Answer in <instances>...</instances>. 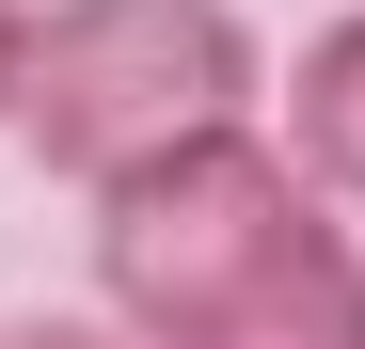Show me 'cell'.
<instances>
[{
  "label": "cell",
  "mask_w": 365,
  "mask_h": 349,
  "mask_svg": "<svg viewBox=\"0 0 365 349\" xmlns=\"http://www.w3.org/2000/svg\"><path fill=\"white\" fill-rule=\"evenodd\" d=\"M349 254L365 222L302 191V159L270 127H207L96 191V318L143 349H270Z\"/></svg>",
  "instance_id": "6da1fadb"
},
{
  "label": "cell",
  "mask_w": 365,
  "mask_h": 349,
  "mask_svg": "<svg viewBox=\"0 0 365 349\" xmlns=\"http://www.w3.org/2000/svg\"><path fill=\"white\" fill-rule=\"evenodd\" d=\"M255 32H238V0H32V64H16V143L48 174H143L207 127H255Z\"/></svg>",
  "instance_id": "7a4b0ae2"
},
{
  "label": "cell",
  "mask_w": 365,
  "mask_h": 349,
  "mask_svg": "<svg viewBox=\"0 0 365 349\" xmlns=\"http://www.w3.org/2000/svg\"><path fill=\"white\" fill-rule=\"evenodd\" d=\"M286 159H302V191L334 222H365V0L302 32V64H286Z\"/></svg>",
  "instance_id": "3957f363"
},
{
  "label": "cell",
  "mask_w": 365,
  "mask_h": 349,
  "mask_svg": "<svg viewBox=\"0 0 365 349\" xmlns=\"http://www.w3.org/2000/svg\"><path fill=\"white\" fill-rule=\"evenodd\" d=\"M0 349H143V333H111V318H16Z\"/></svg>",
  "instance_id": "277c9868"
},
{
  "label": "cell",
  "mask_w": 365,
  "mask_h": 349,
  "mask_svg": "<svg viewBox=\"0 0 365 349\" xmlns=\"http://www.w3.org/2000/svg\"><path fill=\"white\" fill-rule=\"evenodd\" d=\"M16 64H32V0H0V127H16Z\"/></svg>",
  "instance_id": "5b68a950"
}]
</instances>
